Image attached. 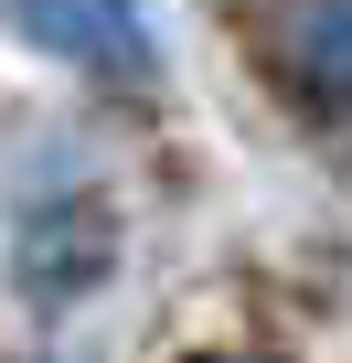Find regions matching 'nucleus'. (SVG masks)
Returning a JSON list of instances; mask_svg holds the SVG:
<instances>
[{"mask_svg":"<svg viewBox=\"0 0 352 363\" xmlns=\"http://www.w3.org/2000/svg\"><path fill=\"white\" fill-rule=\"evenodd\" d=\"M107 267H118V214L86 203V193L33 203L22 235H11V278H22V299H43V310H75L86 289H107Z\"/></svg>","mask_w":352,"mask_h":363,"instance_id":"nucleus-1","label":"nucleus"},{"mask_svg":"<svg viewBox=\"0 0 352 363\" xmlns=\"http://www.w3.org/2000/svg\"><path fill=\"white\" fill-rule=\"evenodd\" d=\"M11 33L54 65H86V75H149V22L139 0H0Z\"/></svg>","mask_w":352,"mask_h":363,"instance_id":"nucleus-2","label":"nucleus"},{"mask_svg":"<svg viewBox=\"0 0 352 363\" xmlns=\"http://www.w3.org/2000/svg\"><path fill=\"white\" fill-rule=\"evenodd\" d=\"M214 363H256V352H214Z\"/></svg>","mask_w":352,"mask_h":363,"instance_id":"nucleus-3","label":"nucleus"}]
</instances>
